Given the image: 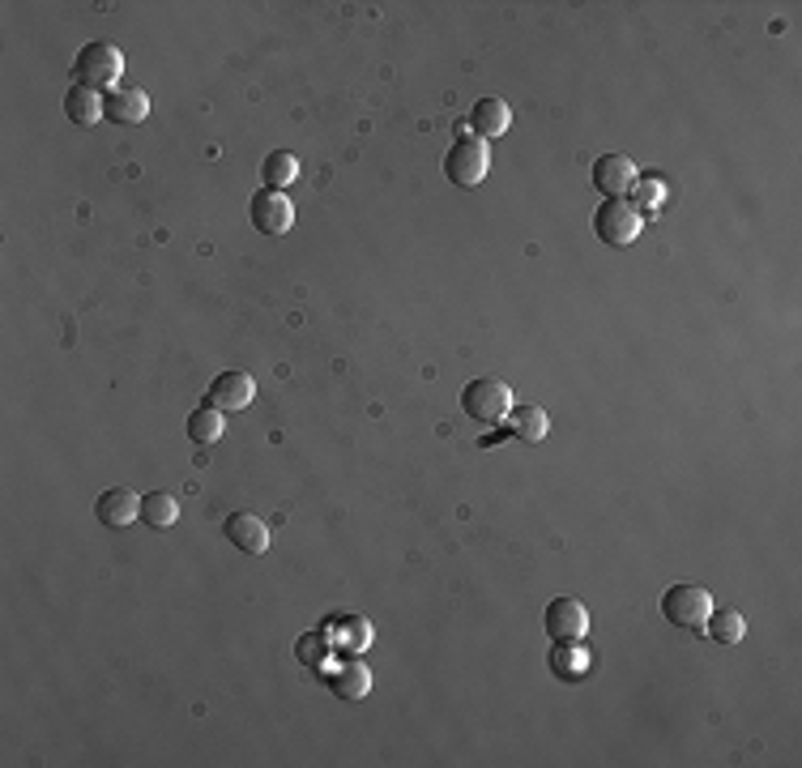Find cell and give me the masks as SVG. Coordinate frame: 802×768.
<instances>
[{
    "instance_id": "1",
    "label": "cell",
    "mask_w": 802,
    "mask_h": 768,
    "mask_svg": "<svg viewBox=\"0 0 802 768\" xmlns=\"http://www.w3.org/2000/svg\"><path fill=\"white\" fill-rule=\"evenodd\" d=\"M461 410H465V418H474L483 427H500L503 418L512 414V389L503 380H496V376H474L461 389Z\"/></svg>"
},
{
    "instance_id": "2",
    "label": "cell",
    "mask_w": 802,
    "mask_h": 768,
    "mask_svg": "<svg viewBox=\"0 0 802 768\" xmlns=\"http://www.w3.org/2000/svg\"><path fill=\"white\" fill-rule=\"evenodd\" d=\"M73 77L86 90H116L124 77V51L116 44H86L73 60Z\"/></svg>"
},
{
    "instance_id": "3",
    "label": "cell",
    "mask_w": 802,
    "mask_h": 768,
    "mask_svg": "<svg viewBox=\"0 0 802 768\" xmlns=\"http://www.w3.org/2000/svg\"><path fill=\"white\" fill-rule=\"evenodd\" d=\"M491 171V150L483 137H457L445 154V175L457 188H478Z\"/></svg>"
},
{
    "instance_id": "4",
    "label": "cell",
    "mask_w": 802,
    "mask_h": 768,
    "mask_svg": "<svg viewBox=\"0 0 802 768\" xmlns=\"http://www.w3.org/2000/svg\"><path fill=\"white\" fill-rule=\"evenodd\" d=\"M641 209L632 202H623V197H606L602 209L594 214V235H598L606 248H628V244H636V235H641Z\"/></svg>"
},
{
    "instance_id": "5",
    "label": "cell",
    "mask_w": 802,
    "mask_h": 768,
    "mask_svg": "<svg viewBox=\"0 0 802 768\" xmlns=\"http://www.w3.org/2000/svg\"><path fill=\"white\" fill-rule=\"evenodd\" d=\"M661 614L679 627H704L708 614H713V598L704 585H692V581H679L661 594Z\"/></svg>"
},
{
    "instance_id": "6",
    "label": "cell",
    "mask_w": 802,
    "mask_h": 768,
    "mask_svg": "<svg viewBox=\"0 0 802 768\" xmlns=\"http://www.w3.org/2000/svg\"><path fill=\"white\" fill-rule=\"evenodd\" d=\"M248 214L260 235H287L291 222H295V205L287 202V193H278V188H256Z\"/></svg>"
},
{
    "instance_id": "7",
    "label": "cell",
    "mask_w": 802,
    "mask_h": 768,
    "mask_svg": "<svg viewBox=\"0 0 802 768\" xmlns=\"http://www.w3.org/2000/svg\"><path fill=\"white\" fill-rule=\"evenodd\" d=\"M543 623H547V636L551 641H585L590 611L576 598H555L551 607H547V614H543Z\"/></svg>"
},
{
    "instance_id": "8",
    "label": "cell",
    "mask_w": 802,
    "mask_h": 768,
    "mask_svg": "<svg viewBox=\"0 0 802 768\" xmlns=\"http://www.w3.org/2000/svg\"><path fill=\"white\" fill-rule=\"evenodd\" d=\"M252 398H256V380H252L248 371H222V376H214V385H209V406L222 410V414L248 410Z\"/></svg>"
},
{
    "instance_id": "9",
    "label": "cell",
    "mask_w": 802,
    "mask_h": 768,
    "mask_svg": "<svg viewBox=\"0 0 802 768\" xmlns=\"http://www.w3.org/2000/svg\"><path fill=\"white\" fill-rule=\"evenodd\" d=\"M95 516H99L107 529H124L133 521H142V496L129 491V487H107L95 500Z\"/></svg>"
},
{
    "instance_id": "10",
    "label": "cell",
    "mask_w": 802,
    "mask_h": 768,
    "mask_svg": "<svg viewBox=\"0 0 802 768\" xmlns=\"http://www.w3.org/2000/svg\"><path fill=\"white\" fill-rule=\"evenodd\" d=\"M636 180L641 175H636V162L628 154H602L598 162H594V184H598V193H606V197L632 193Z\"/></svg>"
},
{
    "instance_id": "11",
    "label": "cell",
    "mask_w": 802,
    "mask_h": 768,
    "mask_svg": "<svg viewBox=\"0 0 802 768\" xmlns=\"http://www.w3.org/2000/svg\"><path fill=\"white\" fill-rule=\"evenodd\" d=\"M222 534H227L231 547L244 551V556H265V551H269V525H265L256 512H235V516L222 525Z\"/></svg>"
},
{
    "instance_id": "12",
    "label": "cell",
    "mask_w": 802,
    "mask_h": 768,
    "mask_svg": "<svg viewBox=\"0 0 802 768\" xmlns=\"http://www.w3.org/2000/svg\"><path fill=\"white\" fill-rule=\"evenodd\" d=\"M150 115V95L142 86H116L107 95V120L111 124H142Z\"/></svg>"
},
{
    "instance_id": "13",
    "label": "cell",
    "mask_w": 802,
    "mask_h": 768,
    "mask_svg": "<svg viewBox=\"0 0 802 768\" xmlns=\"http://www.w3.org/2000/svg\"><path fill=\"white\" fill-rule=\"evenodd\" d=\"M512 124V107L503 99H478L470 107V129L487 142V137H503Z\"/></svg>"
},
{
    "instance_id": "14",
    "label": "cell",
    "mask_w": 802,
    "mask_h": 768,
    "mask_svg": "<svg viewBox=\"0 0 802 768\" xmlns=\"http://www.w3.org/2000/svg\"><path fill=\"white\" fill-rule=\"evenodd\" d=\"M64 115H69L73 124H82V129H95L99 120H107V99H102L99 90L73 86V90L64 95Z\"/></svg>"
},
{
    "instance_id": "15",
    "label": "cell",
    "mask_w": 802,
    "mask_h": 768,
    "mask_svg": "<svg viewBox=\"0 0 802 768\" xmlns=\"http://www.w3.org/2000/svg\"><path fill=\"white\" fill-rule=\"evenodd\" d=\"M551 670L555 679H585L590 674V649L581 641H555L551 649Z\"/></svg>"
},
{
    "instance_id": "16",
    "label": "cell",
    "mask_w": 802,
    "mask_h": 768,
    "mask_svg": "<svg viewBox=\"0 0 802 768\" xmlns=\"http://www.w3.org/2000/svg\"><path fill=\"white\" fill-rule=\"evenodd\" d=\"M503 423H508V431H512L517 440H525V444H538V440L551 431L547 410H538V406H512V414H508Z\"/></svg>"
},
{
    "instance_id": "17",
    "label": "cell",
    "mask_w": 802,
    "mask_h": 768,
    "mask_svg": "<svg viewBox=\"0 0 802 768\" xmlns=\"http://www.w3.org/2000/svg\"><path fill=\"white\" fill-rule=\"evenodd\" d=\"M260 180H265V188H278V193L291 188L300 180V158L291 150H269L260 162Z\"/></svg>"
},
{
    "instance_id": "18",
    "label": "cell",
    "mask_w": 802,
    "mask_h": 768,
    "mask_svg": "<svg viewBox=\"0 0 802 768\" xmlns=\"http://www.w3.org/2000/svg\"><path fill=\"white\" fill-rule=\"evenodd\" d=\"M222 431H227V418H222V410H214L209 402L189 414V440L193 444H218Z\"/></svg>"
},
{
    "instance_id": "19",
    "label": "cell",
    "mask_w": 802,
    "mask_h": 768,
    "mask_svg": "<svg viewBox=\"0 0 802 768\" xmlns=\"http://www.w3.org/2000/svg\"><path fill=\"white\" fill-rule=\"evenodd\" d=\"M142 521H146L150 529H171V525L180 521V504H175V496H167V491H150V496H142Z\"/></svg>"
},
{
    "instance_id": "20",
    "label": "cell",
    "mask_w": 802,
    "mask_h": 768,
    "mask_svg": "<svg viewBox=\"0 0 802 768\" xmlns=\"http://www.w3.org/2000/svg\"><path fill=\"white\" fill-rule=\"evenodd\" d=\"M704 632H708L717 645H739V641L748 636V619L739 611H713L708 614V623H704Z\"/></svg>"
},
{
    "instance_id": "21",
    "label": "cell",
    "mask_w": 802,
    "mask_h": 768,
    "mask_svg": "<svg viewBox=\"0 0 802 768\" xmlns=\"http://www.w3.org/2000/svg\"><path fill=\"white\" fill-rule=\"evenodd\" d=\"M333 692L338 696H347V700H359V696H367L372 692V674H367V666L363 662H347L338 674H333Z\"/></svg>"
},
{
    "instance_id": "22",
    "label": "cell",
    "mask_w": 802,
    "mask_h": 768,
    "mask_svg": "<svg viewBox=\"0 0 802 768\" xmlns=\"http://www.w3.org/2000/svg\"><path fill=\"white\" fill-rule=\"evenodd\" d=\"M666 197V184L661 180H636V209L645 214V209H657Z\"/></svg>"
}]
</instances>
